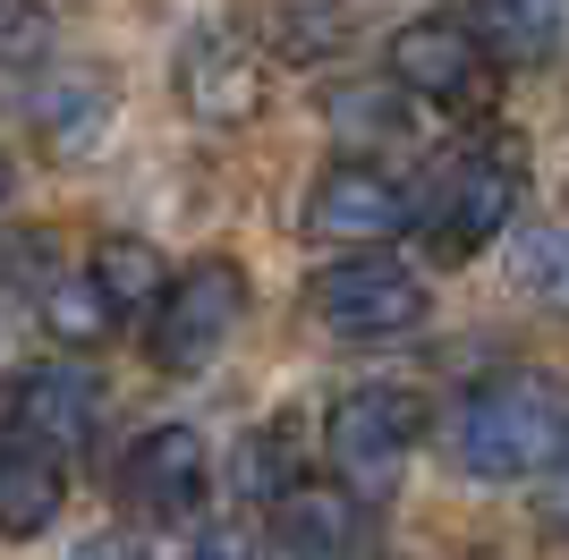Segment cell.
I'll use <instances>...</instances> for the list:
<instances>
[{"label": "cell", "mask_w": 569, "mask_h": 560, "mask_svg": "<svg viewBox=\"0 0 569 560\" xmlns=\"http://www.w3.org/2000/svg\"><path fill=\"white\" fill-rule=\"evenodd\" d=\"M569 450V391L552 373H485L451 408V467L485 484H536Z\"/></svg>", "instance_id": "cell-1"}, {"label": "cell", "mask_w": 569, "mask_h": 560, "mask_svg": "<svg viewBox=\"0 0 569 560\" xmlns=\"http://www.w3.org/2000/svg\"><path fill=\"white\" fill-rule=\"evenodd\" d=\"M519 187H527L519 153H501V144H468L459 162L433 170L426 204L408 212V221L426 230V247H433L442 263H468V256H485V247L510 230V212H519Z\"/></svg>", "instance_id": "cell-2"}, {"label": "cell", "mask_w": 569, "mask_h": 560, "mask_svg": "<svg viewBox=\"0 0 569 560\" xmlns=\"http://www.w3.org/2000/svg\"><path fill=\"white\" fill-rule=\"evenodd\" d=\"M238 314H247V272H238L230 256H204V263H188V272L162 280V298L144 314V357L162 373L213 366V357L230 349Z\"/></svg>", "instance_id": "cell-3"}, {"label": "cell", "mask_w": 569, "mask_h": 560, "mask_svg": "<svg viewBox=\"0 0 569 560\" xmlns=\"http://www.w3.org/2000/svg\"><path fill=\"white\" fill-rule=\"evenodd\" d=\"M323 442H332L340 492H382V484H400L408 450L426 442V399L408 382H366V391H349L332 408Z\"/></svg>", "instance_id": "cell-4"}, {"label": "cell", "mask_w": 569, "mask_h": 560, "mask_svg": "<svg viewBox=\"0 0 569 560\" xmlns=\"http://www.w3.org/2000/svg\"><path fill=\"white\" fill-rule=\"evenodd\" d=\"M426 306H433L426 280L408 272V263H391V256H349V263H332V272L315 280V314H323V331H340V340L417 331Z\"/></svg>", "instance_id": "cell-5"}, {"label": "cell", "mask_w": 569, "mask_h": 560, "mask_svg": "<svg viewBox=\"0 0 569 560\" xmlns=\"http://www.w3.org/2000/svg\"><path fill=\"white\" fill-rule=\"evenodd\" d=\"M391 86L442 111H485L493 102V60L476 51V34L459 18H408L391 34Z\"/></svg>", "instance_id": "cell-6"}, {"label": "cell", "mask_w": 569, "mask_h": 560, "mask_svg": "<svg viewBox=\"0 0 569 560\" xmlns=\"http://www.w3.org/2000/svg\"><path fill=\"white\" fill-rule=\"evenodd\" d=\"M408 212H417V196L375 162H332L307 187V230L332 238V247H357V256L391 247V238L408 230Z\"/></svg>", "instance_id": "cell-7"}, {"label": "cell", "mask_w": 569, "mask_h": 560, "mask_svg": "<svg viewBox=\"0 0 569 560\" xmlns=\"http://www.w3.org/2000/svg\"><path fill=\"white\" fill-rule=\"evenodd\" d=\"M204 442H196L188 424H153V433H137V442L119 450V501L137 518H153V527H179V518L204 510Z\"/></svg>", "instance_id": "cell-8"}, {"label": "cell", "mask_w": 569, "mask_h": 560, "mask_svg": "<svg viewBox=\"0 0 569 560\" xmlns=\"http://www.w3.org/2000/svg\"><path fill=\"white\" fill-rule=\"evenodd\" d=\"M179 102H188L204 128H238V119H256V102H263L256 43L230 34V26L188 34V43H179Z\"/></svg>", "instance_id": "cell-9"}, {"label": "cell", "mask_w": 569, "mask_h": 560, "mask_svg": "<svg viewBox=\"0 0 569 560\" xmlns=\"http://www.w3.org/2000/svg\"><path fill=\"white\" fill-rule=\"evenodd\" d=\"M60 501H69V459L43 450L34 433H0V543L51 536Z\"/></svg>", "instance_id": "cell-10"}, {"label": "cell", "mask_w": 569, "mask_h": 560, "mask_svg": "<svg viewBox=\"0 0 569 560\" xmlns=\"http://www.w3.org/2000/svg\"><path fill=\"white\" fill-rule=\"evenodd\" d=\"M357 543V492L340 484H289L272 501V552L281 560H340Z\"/></svg>", "instance_id": "cell-11"}, {"label": "cell", "mask_w": 569, "mask_h": 560, "mask_svg": "<svg viewBox=\"0 0 569 560\" xmlns=\"http://www.w3.org/2000/svg\"><path fill=\"white\" fill-rule=\"evenodd\" d=\"M561 18H569V0H468L459 26L476 34V51L493 69H536L561 43Z\"/></svg>", "instance_id": "cell-12"}, {"label": "cell", "mask_w": 569, "mask_h": 560, "mask_svg": "<svg viewBox=\"0 0 569 560\" xmlns=\"http://www.w3.org/2000/svg\"><path fill=\"white\" fill-rule=\"evenodd\" d=\"M94 408H102V391L86 366H34L18 391V417H26L18 433H34L43 450H77L94 433Z\"/></svg>", "instance_id": "cell-13"}, {"label": "cell", "mask_w": 569, "mask_h": 560, "mask_svg": "<svg viewBox=\"0 0 569 560\" xmlns=\"http://www.w3.org/2000/svg\"><path fill=\"white\" fill-rule=\"evenodd\" d=\"M170 263L144 247V238H102L94 263H86V289H94V306L111 314V323H128V314H153V298H162Z\"/></svg>", "instance_id": "cell-14"}, {"label": "cell", "mask_w": 569, "mask_h": 560, "mask_svg": "<svg viewBox=\"0 0 569 560\" xmlns=\"http://www.w3.org/2000/svg\"><path fill=\"white\" fill-rule=\"evenodd\" d=\"M323 119H332L349 144H400L417 119H408V93L391 77H366V86H332L323 93Z\"/></svg>", "instance_id": "cell-15"}, {"label": "cell", "mask_w": 569, "mask_h": 560, "mask_svg": "<svg viewBox=\"0 0 569 560\" xmlns=\"http://www.w3.org/2000/svg\"><path fill=\"white\" fill-rule=\"evenodd\" d=\"M34 119H43V137L60 144V153H86V144L102 137V119H111V93H102L94 69H69V77H51V86H43Z\"/></svg>", "instance_id": "cell-16"}, {"label": "cell", "mask_w": 569, "mask_h": 560, "mask_svg": "<svg viewBox=\"0 0 569 560\" xmlns=\"http://www.w3.org/2000/svg\"><path fill=\"white\" fill-rule=\"evenodd\" d=\"M519 289L552 314H569V230H527L519 238Z\"/></svg>", "instance_id": "cell-17"}, {"label": "cell", "mask_w": 569, "mask_h": 560, "mask_svg": "<svg viewBox=\"0 0 569 560\" xmlns=\"http://www.w3.org/2000/svg\"><path fill=\"white\" fill-rule=\"evenodd\" d=\"M289 484H307V476L289 467V424H272V433H256V442H238V492H247V501H281Z\"/></svg>", "instance_id": "cell-18"}, {"label": "cell", "mask_w": 569, "mask_h": 560, "mask_svg": "<svg viewBox=\"0 0 569 560\" xmlns=\"http://www.w3.org/2000/svg\"><path fill=\"white\" fill-rule=\"evenodd\" d=\"M43 314H51V331H60V340H94V331L111 323L86 280H51V289H43Z\"/></svg>", "instance_id": "cell-19"}, {"label": "cell", "mask_w": 569, "mask_h": 560, "mask_svg": "<svg viewBox=\"0 0 569 560\" xmlns=\"http://www.w3.org/2000/svg\"><path fill=\"white\" fill-rule=\"evenodd\" d=\"M323 43H340V18H315V9H289L281 18V51L307 60V51H323Z\"/></svg>", "instance_id": "cell-20"}, {"label": "cell", "mask_w": 569, "mask_h": 560, "mask_svg": "<svg viewBox=\"0 0 569 560\" xmlns=\"http://www.w3.org/2000/svg\"><path fill=\"white\" fill-rule=\"evenodd\" d=\"M545 476H552V484H545V518H552V527L569 536V450H561V459L545 467Z\"/></svg>", "instance_id": "cell-21"}, {"label": "cell", "mask_w": 569, "mask_h": 560, "mask_svg": "<svg viewBox=\"0 0 569 560\" xmlns=\"http://www.w3.org/2000/svg\"><path fill=\"white\" fill-rule=\"evenodd\" d=\"M77 560H137V552H128V543H86Z\"/></svg>", "instance_id": "cell-22"}, {"label": "cell", "mask_w": 569, "mask_h": 560, "mask_svg": "<svg viewBox=\"0 0 569 560\" xmlns=\"http://www.w3.org/2000/svg\"><path fill=\"white\" fill-rule=\"evenodd\" d=\"M196 560H238V552H196Z\"/></svg>", "instance_id": "cell-23"}, {"label": "cell", "mask_w": 569, "mask_h": 560, "mask_svg": "<svg viewBox=\"0 0 569 560\" xmlns=\"http://www.w3.org/2000/svg\"><path fill=\"white\" fill-rule=\"evenodd\" d=\"M0 196H9V162H0Z\"/></svg>", "instance_id": "cell-24"}, {"label": "cell", "mask_w": 569, "mask_h": 560, "mask_svg": "<svg viewBox=\"0 0 569 560\" xmlns=\"http://www.w3.org/2000/svg\"><path fill=\"white\" fill-rule=\"evenodd\" d=\"M0 18H9V0H0Z\"/></svg>", "instance_id": "cell-25"}]
</instances>
